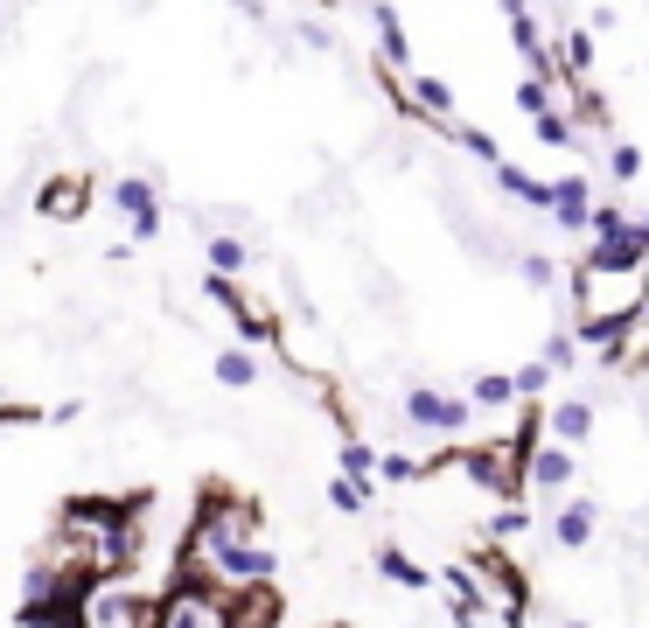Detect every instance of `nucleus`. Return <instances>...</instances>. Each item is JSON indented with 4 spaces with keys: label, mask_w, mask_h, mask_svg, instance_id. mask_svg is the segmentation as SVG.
Segmentation results:
<instances>
[{
    "label": "nucleus",
    "mask_w": 649,
    "mask_h": 628,
    "mask_svg": "<svg viewBox=\"0 0 649 628\" xmlns=\"http://www.w3.org/2000/svg\"><path fill=\"white\" fill-rule=\"evenodd\" d=\"M35 210L50 223H77L84 210H92V182H84V175H56V182L35 189Z\"/></svg>",
    "instance_id": "nucleus-1"
},
{
    "label": "nucleus",
    "mask_w": 649,
    "mask_h": 628,
    "mask_svg": "<svg viewBox=\"0 0 649 628\" xmlns=\"http://www.w3.org/2000/svg\"><path fill=\"white\" fill-rule=\"evenodd\" d=\"M35 8H42V0H35Z\"/></svg>",
    "instance_id": "nucleus-5"
},
{
    "label": "nucleus",
    "mask_w": 649,
    "mask_h": 628,
    "mask_svg": "<svg viewBox=\"0 0 649 628\" xmlns=\"http://www.w3.org/2000/svg\"><path fill=\"white\" fill-rule=\"evenodd\" d=\"M0 14H8V8H0Z\"/></svg>",
    "instance_id": "nucleus-6"
},
{
    "label": "nucleus",
    "mask_w": 649,
    "mask_h": 628,
    "mask_svg": "<svg viewBox=\"0 0 649 628\" xmlns=\"http://www.w3.org/2000/svg\"><path fill=\"white\" fill-rule=\"evenodd\" d=\"M112 210L126 223H147V217H161V196H154L147 175H119V182H112Z\"/></svg>",
    "instance_id": "nucleus-2"
},
{
    "label": "nucleus",
    "mask_w": 649,
    "mask_h": 628,
    "mask_svg": "<svg viewBox=\"0 0 649 628\" xmlns=\"http://www.w3.org/2000/svg\"><path fill=\"white\" fill-rule=\"evenodd\" d=\"M217 385H231V391H252L259 385V356H244V349H217Z\"/></svg>",
    "instance_id": "nucleus-3"
},
{
    "label": "nucleus",
    "mask_w": 649,
    "mask_h": 628,
    "mask_svg": "<svg viewBox=\"0 0 649 628\" xmlns=\"http://www.w3.org/2000/svg\"><path fill=\"white\" fill-rule=\"evenodd\" d=\"M244 259H252V252H244V238H210V265H217V273H244Z\"/></svg>",
    "instance_id": "nucleus-4"
}]
</instances>
